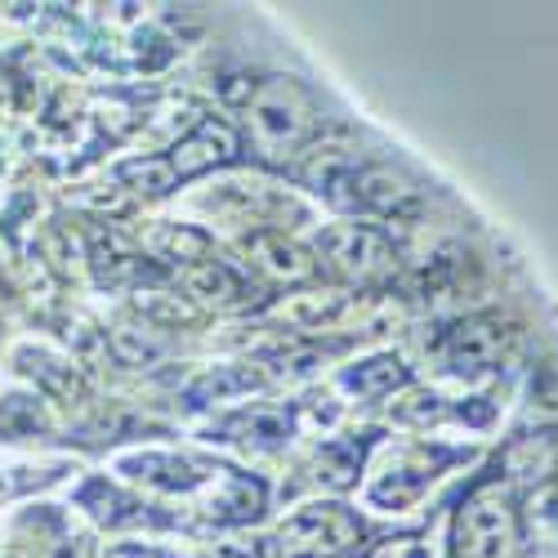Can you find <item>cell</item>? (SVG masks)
<instances>
[{
    "label": "cell",
    "mask_w": 558,
    "mask_h": 558,
    "mask_svg": "<svg viewBox=\"0 0 558 558\" xmlns=\"http://www.w3.org/2000/svg\"><path fill=\"white\" fill-rule=\"evenodd\" d=\"M451 464V451L442 447H429V442H415V447H398L385 470L371 478L366 496L371 505L380 509H411L415 500H425V492L434 487V478Z\"/></svg>",
    "instance_id": "6"
},
{
    "label": "cell",
    "mask_w": 558,
    "mask_h": 558,
    "mask_svg": "<svg viewBox=\"0 0 558 558\" xmlns=\"http://www.w3.org/2000/svg\"><path fill=\"white\" fill-rule=\"evenodd\" d=\"M357 210L385 215V219H407L421 210V183H415L402 166L371 161L357 170Z\"/></svg>",
    "instance_id": "9"
},
{
    "label": "cell",
    "mask_w": 558,
    "mask_h": 558,
    "mask_svg": "<svg viewBox=\"0 0 558 558\" xmlns=\"http://www.w3.org/2000/svg\"><path fill=\"white\" fill-rule=\"evenodd\" d=\"M238 157H242V134L232 130L228 121L206 117V121H197L189 134H183L179 144H170L166 161L174 170V183H189V179L210 174V170H219L228 161H238Z\"/></svg>",
    "instance_id": "8"
},
{
    "label": "cell",
    "mask_w": 558,
    "mask_h": 558,
    "mask_svg": "<svg viewBox=\"0 0 558 558\" xmlns=\"http://www.w3.org/2000/svg\"><path fill=\"white\" fill-rule=\"evenodd\" d=\"M362 541V523L344 505H304L277 527V558H344Z\"/></svg>",
    "instance_id": "5"
},
{
    "label": "cell",
    "mask_w": 558,
    "mask_h": 558,
    "mask_svg": "<svg viewBox=\"0 0 558 558\" xmlns=\"http://www.w3.org/2000/svg\"><path fill=\"white\" fill-rule=\"evenodd\" d=\"M117 179L130 193H144V197H166L174 189V170L166 157H134L117 170Z\"/></svg>",
    "instance_id": "22"
},
{
    "label": "cell",
    "mask_w": 558,
    "mask_h": 558,
    "mask_svg": "<svg viewBox=\"0 0 558 558\" xmlns=\"http://www.w3.org/2000/svg\"><path fill=\"white\" fill-rule=\"evenodd\" d=\"M108 558H166V554L153 545H117V549H108Z\"/></svg>",
    "instance_id": "27"
},
{
    "label": "cell",
    "mask_w": 558,
    "mask_h": 558,
    "mask_svg": "<svg viewBox=\"0 0 558 558\" xmlns=\"http://www.w3.org/2000/svg\"><path fill=\"white\" fill-rule=\"evenodd\" d=\"M523 527H532L545 545L558 549V483H545V487L532 492V505H527Z\"/></svg>",
    "instance_id": "24"
},
{
    "label": "cell",
    "mask_w": 558,
    "mask_h": 558,
    "mask_svg": "<svg viewBox=\"0 0 558 558\" xmlns=\"http://www.w3.org/2000/svg\"><path fill=\"white\" fill-rule=\"evenodd\" d=\"M514 340H519V331L509 327L505 317L478 313V317L456 322V327L438 340V353L456 376H487V371H496L509 357Z\"/></svg>",
    "instance_id": "7"
},
{
    "label": "cell",
    "mask_w": 558,
    "mask_h": 558,
    "mask_svg": "<svg viewBox=\"0 0 558 558\" xmlns=\"http://www.w3.org/2000/svg\"><path fill=\"white\" fill-rule=\"evenodd\" d=\"M108 349L121 366H153L170 353V340L157 331V327H138V322H117V327L108 331Z\"/></svg>",
    "instance_id": "17"
},
{
    "label": "cell",
    "mask_w": 558,
    "mask_h": 558,
    "mask_svg": "<svg viewBox=\"0 0 558 558\" xmlns=\"http://www.w3.org/2000/svg\"><path fill=\"white\" fill-rule=\"evenodd\" d=\"M393 415L402 425H434L442 415V407H438L434 393H407L402 402H393Z\"/></svg>",
    "instance_id": "26"
},
{
    "label": "cell",
    "mask_w": 558,
    "mask_h": 558,
    "mask_svg": "<svg viewBox=\"0 0 558 558\" xmlns=\"http://www.w3.org/2000/svg\"><path fill=\"white\" fill-rule=\"evenodd\" d=\"M357 157L344 148H308V157L300 161V179L340 210H357Z\"/></svg>",
    "instance_id": "11"
},
{
    "label": "cell",
    "mask_w": 558,
    "mask_h": 558,
    "mask_svg": "<svg viewBox=\"0 0 558 558\" xmlns=\"http://www.w3.org/2000/svg\"><path fill=\"white\" fill-rule=\"evenodd\" d=\"M558 474V429L523 434L500 451V483H519V487H545Z\"/></svg>",
    "instance_id": "12"
},
{
    "label": "cell",
    "mask_w": 558,
    "mask_h": 558,
    "mask_svg": "<svg viewBox=\"0 0 558 558\" xmlns=\"http://www.w3.org/2000/svg\"><path fill=\"white\" fill-rule=\"evenodd\" d=\"M366 558H438L429 532H411V536H389L380 545H371Z\"/></svg>",
    "instance_id": "25"
},
{
    "label": "cell",
    "mask_w": 558,
    "mask_h": 558,
    "mask_svg": "<svg viewBox=\"0 0 558 558\" xmlns=\"http://www.w3.org/2000/svg\"><path fill=\"white\" fill-rule=\"evenodd\" d=\"M81 505H85L99 523H108V527L144 523V509H138L134 500H125V496H121L112 483H104V478H95V483H85V487H81Z\"/></svg>",
    "instance_id": "20"
},
{
    "label": "cell",
    "mask_w": 558,
    "mask_h": 558,
    "mask_svg": "<svg viewBox=\"0 0 558 558\" xmlns=\"http://www.w3.org/2000/svg\"><path fill=\"white\" fill-rule=\"evenodd\" d=\"M272 376L259 366V362H242V366H215L206 371L202 380L189 385V398L193 402H228V398H246L255 389H264Z\"/></svg>",
    "instance_id": "15"
},
{
    "label": "cell",
    "mask_w": 558,
    "mask_h": 558,
    "mask_svg": "<svg viewBox=\"0 0 558 558\" xmlns=\"http://www.w3.org/2000/svg\"><path fill=\"white\" fill-rule=\"evenodd\" d=\"M242 251L277 287H304V282H313V277L322 272L317 259L300 242L282 238V232H251V238L242 242Z\"/></svg>",
    "instance_id": "10"
},
{
    "label": "cell",
    "mask_w": 558,
    "mask_h": 558,
    "mask_svg": "<svg viewBox=\"0 0 558 558\" xmlns=\"http://www.w3.org/2000/svg\"><path fill=\"white\" fill-rule=\"evenodd\" d=\"M357 470H362V442H327L317 451V483L353 487Z\"/></svg>",
    "instance_id": "23"
},
{
    "label": "cell",
    "mask_w": 558,
    "mask_h": 558,
    "mask_svg": "<svg viewBox=\"0 0 558 558\" xmlns=\"http://www.w3.org/2000/svg\"><path fill=\"white\" fill-rule=\"evenodd\" d=\"M144 246H148L157 259L179 264V268L210 259V238H206L202 228H183V223H153V228L144 232Z\"/></svg>",
    "instance_id": "16"
},
{
    "label": "cell",
    "mask_w": 558,
    "mask_h": 558,
    "mask_svg": "<svg viewBox=\"0 0 558 558\" xmlns=\"http://www.w3.org/2000/svg\"><path fill=\"white\" fill-rule=\"evenodd\" d=\"M317 268L353 291H380L398 277V255L385 232L366 223H336L317 238Z\"/></svg>",
    "instance_id": "4"
},
{
    "label": "cell",
    "mask_w": 558,
    "mask_h": 558,
    "mask_svg": "<svg viewBox=\"0 0 558 558\" xmlns=\"http://www.w3.org/2000/svg\"><path fill=\"white\" fill-rule=\"evenodd\" d=\"M223 434L246 442V447L272 451V447H282L291 438V415L287 411H272V407H251L242 415H232V421L223 425Z\"/></svg>",
    "instance_id": "18"
},
{
    "label": "cell",
    "mask_w": 558,
    "mask_h": 558,
    "mask_svg": "<svg viewBox=\"0 0 558 558\" xmlns=\"http://www.w3.org/2000/svg\"><path fill=\"white\" fill-rule=\"evenodd\" d=\"M50 429V415L36 398H23V393H10L0 402V438L14 442V438H32V434H45Z\"/></svg>",
    "instance_id": "21"
},
{
    "label": "cell",
    "mask_w": 558,
    "mask_h": 558,
    "mask_svg": "<svg viewBox=\"0 0 558 558\" xmlns=\"http://www.w3.org/2000/svg\"><path fill=\"white\" fill-rule=\"evenodd\" d=\"M523 509L500 478H483L456 514V558H519Z\"/></svg>",
    "instance_id": "3"
},
{
    "label": "cell",
    "mask_w": 558,
    "mask_h": 558,
    "mask_svg": "<svg viewBox=\"0 0 558 558\" xmlns=\"http://www.w3.org/2000/svg\"><path fill=\"white\" fill-rule=\"evenodd\" d=\"M238 112L246 121V138L255 157H264L268 166H287L300 153H308L322 130V108L313 99V89L295 76L251 81Z\"/></svg>",
    "instance_id": "2"
},
{
    "label": "cell",
    "mask_w": 558,
    "mask_h": 558,
    "mask_svg": "<svg viewBox=\"0 0 558 558\" xmlns=\"http://www.w3.org/2000/svg\"><path fill=\"white\" fill-rule=\"evenodd\" d=\"M411 376H407V366L402 357L393 353H376V357H362L353 366L340 371V389H349L353 398L362 402H380V398H393L398 389H407Z\"/></svg>",
    "instance_id": "14"
},
{
    "label": "cell",
    "mask_w": 558,
    "mask_h": 558,
    "mask_svg": "<svg viewBox=\"0 0 558 558\" xmlns=\"http://www.w3.org/2000/svg\"><path fill=\"white\" fill-rule=\"evenodd\" d=\"M19 366L36 380V389L54 393V398H63V402H72V398L85 393L76 371H72L68 362H59L54 353H45V349H19Z\"/></svg>",
    "instance_id": "19"
},
{
    "label": "cell",
    "mask_w": 558,
    "mask_h": 558,
    "mask_svg": "<svg viewBox=\"0 0 558 558\" xmlns=\"http://www.w3.org/2000/svg\"><path fill=\"white\" fill-rule=\"evenodd\" d=\"M117 470L166 496H197V509L210 523H251L264 514L268 500L259 478L193 451H138L121 456Z\"/></svg>",
    "instance_id": "1"
},
{
    "label": "cell",
    "mask_w": 558,
    "mask_h": 558,
    "mask_svg": "<svg viewBox=\"0 0 558 558\" xmlns=\"http://www.w3.org/2000/svg\"><path fill=\"white\" fill-rule=\"evenodd\" d=\"M179 282L197 304H215V308H238L251 295L246 277L238 268H228L223 259H202V264L179 268Z\"/></svg>",
    "instance_id": "13"
}]
</instances>
